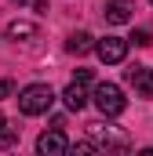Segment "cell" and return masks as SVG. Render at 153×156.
<instances>
[{
	"label": "cell",
	"instance_id": "obj_1",
	"mask_svg": "<svg viewBox=\"0 0 153 156\" xmlns=\"http://www.w3.org/2000/svg\"><path fill=\"white\" fill-rule=\"evenodd\" d=\"M55 105V91L47 87V83H29V87H22V94H18V109L26 113V116H40V113H47Z\"/></svg>",
	"mask_w": 153,
	"mask_h": 156
},
{
	"label": "cell",
	"instance_id": "obj_2",
	"mask_svg": "<svg viewBox=\"0 0 153 156\" xmlns=\"http://www.w3.org/2000/svg\"><path fill=\"white\" fill-rule=\"evenodd\" d=\"M91 102H95V109H99L102 116H120V113L128 109V98H124V91H120L117 83H99L95 94H91Z\"/></svg>",
	"mask_w": 153,
	"mask_h": 156
},
{
	"label": "cell",
	"instance_id": "obj_3",
	"mask_svg": "<svg viewBox=\"0 0 153 156\" xmlns=\"http://www.w3.org/2000/svg\"><path fill=\"white\" fill-rule=\"evenodd\" d=\"M95 51H99V58H102L106 66H120V62L128 58V40L124 37H102L95 44Z\"/></svg>",
	"mask_w": 153,
	"mask_h": 156
},
{
	"label": "cell",
	"instance_id": "obj_4",
	"mask_svg": "<svg viewBox=\"0 0 153 156\" xmlns=\"http://www.w3.org/2000/svg\"><path fill=\"white\" fill-rule=\"evenodd\" d=\"M124 80L135 87V94L153 98V69L150 66H131V69H124Z\"/></svg>",
	"mask_w": 153,
	"mask_h": 156
},
{
	"label": "cell",
	"instance_id": "obj_5",
	"mask_svg": "<svg viewBox=\"0 0 153 156\" xmlns=\"http://www.w3.org/2000/svg\"><path fill=\"white\" fill-rule=\"evenodd\" d=\"M69 145H66V134L62 131H44L37 138V156H66Z\"/></svg>",
	"mask_w": 153,
	"mask_h": 156
},
{
	"label": "cell",
	"instance_id": "obj_6",
	"mask_svg": "<svg viewBox=\"0 0 153 156\" xmlns=\"http://www.w3.org/2000/svg\"><path fill=\"white\" fill-rule=\"evenodd\" d=\"M131 11H135V0H110L106 4V22L124 26V22H131Z\"/></svg>",
	"mask_w": 153,
	"mask_h": 156
},
{
	"label": "cell",
	"instance_id": "obj_7",
	"mask_svg": "<svg viewBox=\"0 0 153 156\" xmlns=\"http://www.w3.org/2000/svg\"><path fill=\"white\" fill-rule=\"evenodd\" d=\"M62 102H66V109H84V105H88V94H84V87H80V83H69V87H66V91H62Z\"/></svg>",
	"mask_w": 153,
	"mask_h": 156
},
{
	"label": "cell",
	"instance_id": "obj_8",
	"mask_svg": "<svg viewBox=\"0 0 153 156\" xmlns=\"http://www.w3.org/2000/svg\"><path fill=\"white\" fill-rule=\"evenodd\" d=\"M95 44H99V40L91 37V33H73V37L66 40V47H69L73 55H88V51H91Z\"/></svg>",
	"mask_w": 153,
	"mask_h": 156
},
{
	"label": "cell",
	"instance_id": "obj_9",
	"mask_svg": "<svg viewBox=\"0 0 153 156\" xmlns=\"http://www.w3.org/2000/svg\"><path fill=\"white\" fill-rule=\"evenodd\" d=\"M18 142V127H11V120L0 113V149H15Z\"/></svg>",
	"mask_w": 153,
	"mask_h": 156
},
{
	"label": "cell",
	"instance_id": "obj_10",
	"mask_svg": "<svg viewBox=\"0 0 153 156\" xmlns=\"http://www.w3.org/2000/svg\"><path fill=\"white\" fill-rule=\"evenodd\" d=\"M37 33L40 29L33 26V22H11V26H7V37L11 40H33Z\"/></svg>",
	"mask_w": 153,
	"mask_h": 156
},
{
	"label": "cell",
	"instance_id": "obj_11",
	"mask_svg": "<svg viewBox=\"0 0 153 156\" xmlns=\"http://www.w3.org/2000/svg\"><path fill=\"white\" fill-rule=\"evenodd\" d=\"M66 156H102V149H99L95 142H76V145H69Z\"/></svg>",
	"mask_w": 153,
	"mask_h": 156
},
{
	"label": "cell",
	"instance_id": "obj_12",
	"mask_svg": "<svg viewBox=\"0 0 153 156\" xmlns=\"http://www.w3.org/2000/svg\"><path fill=\"white\" fill-rule=\"evenodd\" d=\"M131 40H135L139 47H150V44H153V40H150V29H135V37H131Z\"/></svg>",
	"mask_w": 153,
	"mask_h": 156
},
{
	"label": "cell",
	"instance_id": "obj_13",
	"mask_svg": "<svg viewBox=\"0 0 153 156\" xmlns=\"http://www.w3.org/2000/svg\"><path fill=\"white\" fill-rule=\"evenodd\" d=\"M73 83H80V87H84V83H91V69H80V73H76V80Z\"/></svg>",
	"mask_w": 153,
	"mask_h": 156
},
{
	"label": "cell",
	"instance_id": "obj_14",
	"mask_svg": "<svg viewBox=\"0 0 153 156\" xmlns=\"http://www.w3.org/2000/svg\"><path fill=\"white\" fill-rule=\"evenodd\" d=\"M11 91H15V83H11V80H0V98H7Z\"/></svg>",
	"mask_w": 153,
	"mask_h": 156
},
{
	"label": "cell",
	"instance_id": "obj_15",
	"mask_svg": "<svg viewBox=\"0 0 153 156\" xmlns=\"http://www.w3.org/2000/svg\"><path fill=\"white\" fill-rule=\"evenodd\" d=\"M135 156H153V149H139V153H135Z\"/></svg>",
	"mask_w": 153,
	"mask_h": 156
},
{
	"label": "cell",
	"instance_id": "obj_16",
	"mask_svg": "<svg viewBox=\"0 0 153 156\" xmlns=\"http://www.w3.org/2000/svg\"><path fill=\"white\" fill-rule=\"evenodd\" d=\"M15 4H26V0H15Z\"/></svg>",
	"mask_w": 153,
	"mask_h": 156
},
{
	"label": "cell",
	"instance_id": "obj_17",
	"mask_svg": "<svg viewBox=\"0 0 153 156\" xmlns=\"http://www.w3.org/2000/svg\"><path fill=\"white\" fill-rule=\"evenodd\" d=\"M150 4H153V0H150Z\"/></svg>",
	"mask_w": 153,
	"mask_h": 156
}]
</instances>
